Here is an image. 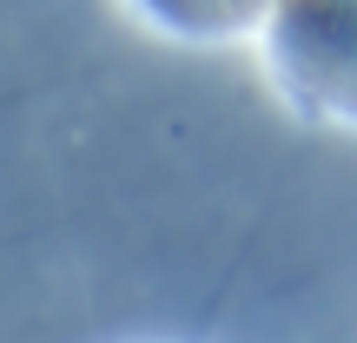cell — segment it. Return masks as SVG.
<instances>
[{"instance_id":"6da1fadb","label":"cell","mask_w":357,"mask_h":343,"mask_svg":"<svg viewBox=\"0 0 357 343\" xmlns=\"http://www.w3.org/2000/svg\"><path fill=\"white\" fill-rule=\"evenodd\" d=\"M271 60L305 113L344 119L351 93V0H278Z\"/></svg>"}]
</instances>
